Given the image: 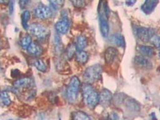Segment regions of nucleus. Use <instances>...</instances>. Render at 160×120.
I'll return each instance as SVG.
<instances>
[{
    "label": "nucleus",
    "instance_id": "nucleus-1",
    "mask_svg": "<svg viewBox=\"0 0 160 120\" xmlns=\"http://www.w3.org/2000/svg\"><path fill=\"white\" fill-rule=\"evenodd\" d=\"M102 68L99 64H95L91 66L90 68L86 70L83 74L84 79L87 83H95L98 82V80L102 77Z\"/></svg>",
    "mask_w": 160,
    "mask_h": 120
},
{
    "label": "nucleus",
    "instance_id": "nucleus-2",
    "mask_svg": "<svg viewBox=\"0 0 160 120\" xmlns=\"http://www.w3.org/2000/svg\"><path fill=\"white\" fill-rule=\"evenodd\" d=\"M80 90V81L78 77L74 76L71 79L68 85L66 95L70 102H74L77 99Z\"/></svg>",
    "mask_w": 160,
    "mask_h": 120
},
{
    "label": "nucleus",
    "instance_id": "nucleus-3",
    "mask_svg": "<svg viewBox=\"0 0 160 120\" xmlns=\"http://www.w3.org/2000/svg\"><path fill=\"white\" fill-rule=\"evenodd\" d=\"M83 98L87 106L91 109H94L99 103V94L95 90L87 95H84Z\"/></svg>",
    "mask_w": 160,
    "mask_h": 120
},
{
    "label": "nucleus",
    "instance_id": "nucleus-4",
    "mask_svg": "<svg viewBox=\"0 0 160 120\" xmlns=\"http://www.w3.org/2000/svg\"><path fill=\"white\" fill-rule=\"evenodd\" d=\"M28 31L31 33V35L37 37L38 38H45L48 31L44 28L43 26L38 23H33L31 26H29Z\"/></svg>",
    "mask_w": 160,
    "mask_h": 120
},
{
    "label": "nucleus",
    "instance_id": "nucleus-5",
    "mask_svg": "<svg viewBox=\"0 0 160 120\" xmlns=\"http://www.w3.org/2000/svg\"><path fill=\"white\" fill-rule=\"evenodd\" d=\"M35 15L39 19H48L52 16V11L47 6L39 5L35 8Z\"/></svg>",
    "mask_w": 160,
    "mask_h": 120
},
{
    "label": "nucleus",
    "instance_id": "nucleus-6",
    "mask_svg": "<svg viewBox=\"0 0 160 120\" xmlns=\"http://www.w3.org/2000/svg\"><path fill=\"white\" fill-rule=\"evenodd\" d=\"M135 34L137 37L144 42H149L151 37L154 35L153 30L147 28H137L135 30Z\"/></svg>",
    "mask_w": 160,
    "mask_h": 120
},
{
    "label": "nucleus",
    "instance_id": "nucleus-7",
    "mask_svg": "<svg viewBox=\"0 0 160 120\" xmlns=\"http://www.w3.org/2000/svg\"><path fill=\"white\" fill-rule=\"evenodd\" d=\"M70 25H71V22L69 18L68 17H62V19L55 23V30L59 34L64 35L69 31Z\"/></svg>",
    "mask_w": 160,
    "mask_h": 120
},
{
    "label": "nucleus",
    "instance_id": "nucleus-8",
    "mask_svg": "<svg viewBox=\"0 0 160 120\" xmlns=\"http://www.w3.org/2000/svg\"><path fill=\"white\" fill-rule=\"evenodd\" d=\"M108 17L106 16V15H104L103 13L100 14V31H101V34L104 38H107L110 32V26L108 23Z\"/></svg>",
    "mask_w": 160,
    "mask_h": 120
},
{
    "label": "nucleus",
    "instance_id": "nucleus-9",
    "mask_svg": "<svg viewBox=\"0 0 160 120\" xmlns=\"http://www.w3.org/2000/svg\"><path fill=\"white\" fill-rule=\"evenodd\" d=\"M118 50L115 48H108V49L105 51V54H104V57H105V61L108 64H112L115 62V59L118 58Z\"/></svg>",
    "mask_w": 160,
    "mask_h": 120
},
{
    "label": "nucleus",
    "instance_id": "nucleus-10",
    "mask_svg": "<svg viewBox=\"0 0 160 120\" xmlns=\"http://www.w3.org/2000/svg\"><path fill=\"white\" fill-rule=\"evenodd\" d=\"M113 95L110 91L104 89L99 94V103L103 107H108L112 101Z\"/></svg>",
    "mask_w": 160,
    "mask_h": 120
},
{
    "label": "nucleus",
    "instance_id": "nucleus-11",
    "mask_svg": "<svg viewBox=\"0 0 160 120\" xmlns=\"http://www.w3.org/2000/svg\"><path fill=\"white\" fill-rule=\"evenodd\" d=\"M158 3V0H146L141 7V9L146 15H150L154 11Z\"/></svg>",
    "mask_w": 160,
    "mask_h": 120
},
{
    "label": "nucleus",
    "instance_id": "nucleus-12",
    "mask_svg": "<svg viewBox=\"0 0 160 120\" xmlns=\"http://www.w3.org/2000/svg\"><path fill=\"white\" fill-rule=\"evenodd\" d=\"M134 62L137 66L146 68V69H151L152 68V63H151V61L144 56L137 55V56H135V59H134Z\"/></svg>",
    "mask_w": 160,
    "mask_h": 120
},
{
    "label": "nucleus",
    "instance_id": "nucleus-13",
    "mask_svg": "<svg viewBox=\"0 0 160 120\" xmlns=\"http://www.w3.org/2000/svg\"><path fill=\"white\" fill-rule=\"evenodd\" d=\"M32 85V80L29 78H19L14 82V88L17 90H21L23 88H28Z\"/></svg>",
    "mask_w": 160,
    "mask_h": 120
},
{
    "label": "nucleus",
    "instance_id": "nucleus-14",
    "mask_svg": "<svg viewBox=\"0 0 160 120\" xmlns=\"http://www.w3.org/2000/svg\"><path fill=\"white\" fill-rule=\"evenodd\" d=\"M27 51H28L30 55H34V56H39V55H42V48L38 43H37L35 42H32L31 43V45L28 47Z\"/></svg>",
    "mask_w": 160,
    "mask_h": 120
},
{
    "label": "nucleus",
    "instance_id": "nucleus-15",
    "mask_svg": "<svg viewBox=\"0 0 160 120\" xmlns=\"http://www.w3.org/2000/svg\"><path fill=\"white\" fill-rule=\"evenodd\" d=\"M110 41L112 44L116 45L118 47H125V40L123 36L121 34H114L110 37Z\"/></svg>",
    "mask_w": 160,
    "mask_h": 120
},
{
    "label": "nucleus",
    "instance_id": "nucleus-16",
    "mask_svg": "<svg viewBox=\"0 0 160 120\" xmlns=\"http://www.w3.org/2000/svg\"><path fill=\"white\" fill-rule=\"evenodd\" d=\"M88 46V39L84 35H79L76 38L75 47L78 51H83Z\"/></svg>",
    "mask_w": 160,
    "mask_h": 120
},
{
    "label": "nucleus",
    "instance_id": "nucleus-17",
    "mask_svg": "<svg viewBox=\"0 0 160 120\" xmlns=\"http://www.w3.org/2000/svg\"><path fill=\"white\" fill-rule=\"evenodd\" d=\"M75 58H76V61L79 64L87 63V62L89 59V55L88 52H86L84 51H78L75 55Z\"/></svg>",
    "mask_w": 160,
    "mask_h": 120
},
{
    "label": "nucleus",
    "instance_id": "nucleus-18",
    "mask_svg": "<svg viewBox=\"0 0 160 120\" xmlns=\"http://www.w3.org/2000/svg\"><path fill=\"white\" fill-rule=\"evenodd\" d=\"M138 50L141 55L146 57H151L155 54L154 48L152 47H150V46H139L138 48Z\"/></svg>",
    "mask_w": 160,
    "mask_h": 120
},
{
    "label": "nucleus",
    "instance_id": "nucleus-19",
    "mask_svg": "<svg viewBox=\"0 0 160 120\" xmlns=\"http://www.w3.org/2000/svg\"><path fill=\"white\" fill-rule=\"evenodd\" d=\"M21 18H22V23L23 28L25 29H28L29 27H28V23L29 22L30 18H31V13L28 11H25L22 12V15H21Z\"/></svg>",
    "mask_w": 160,
    "mask_h": 120
},
{
    "label": "nucleus",
    "instance_id": "nucleus-20",
    "mask_svg": "<svg viewBox=\"0 0 160 120\" xmlns=\"http://www.w3.org/2000/svg\"><path fill=\"white\" fill-rule=\"evenodd\" d=\"M34 65H35L37 70H38L39 71H42V72H45V71H47V69H48L45 62L41 59L35 60V62H34Z\"/></svg>",
    "mask_w": 160,
    "mask_h": 120
},
{
    "label": "nucleus",
    "instance_id": "nucleus-21",
    "mask_svg": "<svg viewBox=\"0 0 160 120\" xmlns=\"http://www.w3.org/2000/svg\"><path fill=\"white\" fill-rule=\"evenodd\" d=\"M73 118L75 120H83L90 119L91 117L88 116L85 112H82V111H75L73 113Z\"/></svg>",
    "mask_w": 160,
    "mask_h": 120
},
{
    "label": "nucleus",
    "instance_id": "nucleus-22",
    "mask_svg": "<svg viewBox=\"0 0 160 120\" xmlns=\"http://www.w3.org/2000/svg\"><path fill=\"white\" fill-rule=\"evenodd\" d=\"M1 101H2V104L5 106H9L11 104V100L7 91H2L1 92Z\"/></svg>",
    "mask_w": 160,
    "mask_h": 120
},
{
    "label": "nucleus",
    "instance_id": "nucleus-23",
    "mask_svg": "<svg viewBox=\"0 0 160 120\" xmlns=\"http://www.w3.org/2000/svg\"><path fill=\"white\" fill-rule=\"evenodd\" d=\"M31 42H32V40L30 35H26L21 39V46L24 50H28V47L31 45Z\"/></svg>",
    "mask_w": 160,
    "mask_h": 120
},
{
    "label": "nucleus",
    "instance_id": "nucleus-24",
    "mask_svg": "<svg viewBox=\"0 0 160 120\" xmlns=\"http://www.w3.org/2000/svg\"><path fill=\"white\" fill-rule=\"evenodd\" d=\"M127 107L130 108V110H133V111H139L140 110V107L138 102H136L133 99H131L127 102Z\"/></svg>",
    "mask_w": 160,
    "mask_h": 120
},
{
    "label": "nucleus",
    "instance_id": "nucleus-25",
    "mask_svg": "<svg viewBox=\"0 0 160 120\" xmlns=\"http://www.w3.org/2000/svg\"><path fill=\"white\" fill-rule=\"evenodd\" d=\"M151 41L152 42V44L155 46L157 49L160 50V36L159 35H153L151 38Z\"/></svg>",
    "mask_w": 160,
    "mask_h": 120
},
{
    "label": "nucleus",
    "instance_id": "nucleus-26",
    "mask_svg": "<svg viewBox=\"0 0 160 120\" xmlns=\"http://www.w3.org/2000/svg\"><path fill=\"white\" fill-rule=\"evenodd\" d=\"M76 47L75 46L71 45L68 48V51H67V55H68V58H71L75 55H76Z\"/></svg>",
    "mask_w": 160,
    "mask_h": 120
},
{
    "label": "nucleus",
    "instance_id": "nucleus-27",
    "mask_svg": "<svg viewBox=\"0 0 160 120\" xmlns=\"http://www.w3.org/2000/svg\"><path fill=\"white\" fill-rule=\"evenodd\" d=\"M76 8H83L85 6V0H70Z\"/></svg>",
    "mask_w": 160,
    "mask_h": 120
},
{
    "label": "nucleus",
    "instance_id": "nucleus-28",
    "mask_svg": "<svg viewBox=\"0 0 160 120\" xmlns=\"http://www.w3.org/2000/svg\"><path fill=\"white\" fill-rule=\"evenodd\" d=\"M52 6H54L55 8H58L59 6L62 5L64 2V0H49Z\"/></svg>",
    "mask_w": 160,
    "mask_h": 120
},
{
    "label": "nucleus",
    "instance_id": "nucleus-29",
    "mask_svg": "<svg viewBox=\"0 0 160 120\" xmlns=\"http://www.w3.org/2000/svg\"><path fill=\"white\" fill-rule=\"evenodd\" d=\"M30 2V0H19V5L21 8H26V6H28Z\"/></svg>",
    "mask_w": 160,
    "mask_h": 120
},
{
    "label": "nucleus",
    "instance_id": "nucleus-30",
    "mask_svg": "<svg viewBox=\"0 0 160 120\" xmlns=\"http://www.w3.org/2000/svg\"><path fill=\"white\" fill-rule=\"evenodd\" d=\"M137 0H127L126 1V5L128 7H132L133 5H135Z\"/></svg>",
    "mask_w": 160,
    "mask_h": 120
},
{
    "label": "nucleus",
    "instance_id": "nucleus-31",
    "mask_svg": "<svg viewBox=\"0 0 160 120\" xmlns=\"http://www.w3.org/2000/svg\"><path fill=\"white\" fill-rule=\"evenodd\" d=\"M14 6H15V0L10 1V14H12L14 11Z\"/></svg>",
    "mask_w": 160,
    "mask_h": 120
},
{
    "label": "nucleus",
    "instance_id": "nucleus-32",
    "mask_svg": "<svg viewBox=\"0 0 160 120\" xmlns=\"http://www.w3.org/2000/svg\"><path fill=\"white\" fill-rule=\"evenodd\" d=\"M11 0H0V2H1V3L2 4H5V3H8V2H9Z\"/></svg>",
    "mask_w": 160,
    "mask_h": 120
},
{
    "label": "nucleus",
    "instance_id": "nucleus-33",
    "mask_svg": "<svg viewBox=\"0 0 160 120\" xmlns=\"http://www.w3.org/2000/svg\"><path fill=\"white\" fill-rule=\"evenodd\" d=\"M158 57H159V58H160V52H159V54H158Z\"/></svg>",
    "mask_w": 160,
    "mask_h": 120
}]
</instances>
